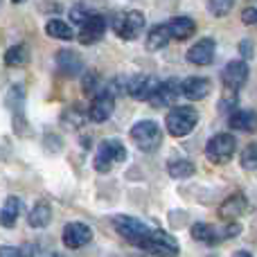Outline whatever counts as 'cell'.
I'll list each match as a JSON object with an SVG mask.
<instances>
[{"label":"cell","instance_id":"27","mask_svg":"<svg viewBox=\"0 0 257 257\" xmlns=\"http://www.w3.org/2000/svg\"><path fill=\"white\" fill-rule=\"evenodd\" d=\"M235 7V0H208V9L212 16L221 18V16H228Z\"/></svg>","mask_w":257,"mask_h":257},{"label":"cell","instance_id":"23","mask_svg":"<svg viewBox=\"0 0 257 257\" xmlns=\"http://www.w3.org/2000/svg\"><path fill=\"white\" fill-rule=\"evenodd\" d=\"M50 219H52V210H50V205L45 201H39L32 208V212L27 214V221H30L32 228H45L50 223Z\"/></svg>","mask_w":257,"mask_h":257},{"label":"cell","instance_id":"33","mask_svg":"<svg viewBox=\"0 0 257 257\" xmlns=\"http://www.w3.org/2000/svg\"><path fill=\"white\" fill-rule=\"evenodd\" d=\"M0 257H25V255L16 246H0Z\"/></svg>","mask_w":257,"mask_h":257},{"label":"cell","instance_id":"24","mask_svg":"<svg viewBox=\"0 0 257 257\" xmlns=\"http://www.w3.org/2000/svg\"><path fill=\"white\" fill-rule=\"evenodd\" d=\"M190 232L196 241H203V244H219V241H221L219 230L212 226V223H194Z\"/></svg>","mask_w":257,"mask_h":257},{"label":"cell","instance_id":"3","mask_svg":"<svg viewBox=\"0 0 257 257\" xmlns=\"http://www.w3.org/2000/svg\"><path fill=\"white\" fill-rule=\"evenodd\" d=\"M140 248L154 257H178V241L158 228H151Z\"/></svg>","mask_w":257,"mask_h":257},{"label":"cell","instance_id":"16","mask_svg":"<svg viewBox=\"0 0 257 257\" xmlns=\"http://www.w3.org/2000/svg\"><path fill=\"white\" fill-rule=\"evenodd\" d=\"M167 25V32H169V39H176V41H187L194 36L196 32V23L192 21L190 16H174Z\"/></svg>","mask_w":257,"mask_h":257},{"label":"cell","instance_id":"5","mask_svg":"<svg viewBox=\"0 0 257 257\" xmlns=\"http://www.w3.org/2000/svg\"><path fill=\"white\" fill-rule=\"evenodd\" d=\"M145 30V16L136 9L131 12H120L113 16V32L122 41H136Z\"/></svg>","mask_w":257,"mask_h":257},{"label":"cell","instance_id":"29","mask_svg":"<svg viewBox=\"0 0 257 257\" xmlns=\"http://www.w3.org/2000/svg\"><path fill=\"white\" fill-rule=\"evenodd\" d=\"M90 9L86 7V5H75V7L70 9V23H75V25H81V23L86 21V18L90 16Z\"/></svg>","mask_w":257,"mask_h":257},{"label":"cell","instance_id":"1","mask_svg":"<svg viewBox=\"0 0 257 257\" xmlns=\"http://www.w3.org/2000/svg\"><path fill=\"white\" fill-rule=\"evenodd\" d=\"M196 122H199V113L192 106H174L172 111L167 113V120H165V126H167V133L174 138H183L187 133L194 131Z\"/></svg>","mask_w":257,"mask_h":257},{"label":"cell","instance_id":"18","mask_svg":"<svg viewBox=\"0 0 257 257\" xmlns=\"http://www.w3.org/2000/svg\"><path fill=\"white\" fill-rule=\"evenodd\" d=\"M246 208H248L246 196L241 194V192H235V194H230L221 205H219V217L221 219H235V217H239V214H244Z\"/></svg>","mask_w":257,"mask_h":257},{"label":"cell","instance_id":"34","mask_svg":"<svg viewBox=\"0 0 257 257\" xmlns=\"http://www.w3.org/2000/svg\"><path fill=\"white\" fill-rule=\"evenodd\" d=\"M235 106H237V97H228L226 102L219 104V111H235Z\"/></svg>","mask_w":257,"mask_h":257},{"label":"cell","instance_id":"17","mask_svg":"<svg viewBox=\"0 0 257 257\" xmlns=\"http://www.w3.org/2000/svg\"><path fill=\"white\" fill-rule=\"evenodd\" d=\"M54 59H57L59 72H61V75H66V77H77L81 72V68H84L81 57L77 52H72V50H59Z\"/></svg>","mask_w":257,"mask_h":257},{"label":"cell","instance_id":"31","mask_svg":"<svg viewBox=\"0 0 257 257\" xmlns=\"http://www.w3.org/2000/svg\"><path fill=\"white\" fill-rule=\"evenodd\" d=\"M30 257H66V255L57 253V250H48V248H39V246H34V248L30 250Z\"/></svg>","mask_w":257,"mask_h":257},{"label":"cell","instance_id":"36","mask_svg":"<svg viewBox=\"0 0 257 257\" xmlns=\"http://www.w3.org/2000/svg\"><path fill=\"white\" fill-rule=\"evenodd\" d=\"M12 3H16V5H21V3H25V0H12Z\"/></svg>","mask_w":257,"mask_h":257},{"label":"cell","instance_id":"12","mask_svg":"<svg viewBox=\"0 0 257 257\" xmlns=\"http://www.w3.org/2000/svg\"><path fill=\"white\" fill-rule=\"evenodd\" d=\"M210 90H212V84H210V79H205V77H187V79H183L181 84H178V93H181L183 97L192 99V102H199V99L208 97Z\"/></svg>","mask_w":257,"mask_h":257},{"label":"cell","instance_id":"26","mask_svg":"<svg viewBox=\"0 0 257 257\" xmlns=\"http://www.w3.org/2000/svg\"><path fill=\"white\" fill-rule=\"evenodd\" d=\"M167 172L172 178H190L192 174H194V165L190 163V160H172V163H167Z\"/></svg>","mask_w":257,"mask_h":257},{"label":"cell","instance_id":"9","mask_svg":"<svg viewBox=\"0 0 257 257\" xmlns=\"http://www.w3.org/2000/svg\"><path fill=\"white\" fill-rule=\"evenodd\" d=\"M248 79V63L244 59H232L221 70V81L228 90H239Z\"/></svg>","mask_w":257,"mask_h":257},{"label":"cell","instance_id":"14","mask_svg":"<svg viewBox=\"0 0 257 257\" xmlns=\"http://www.w3.org/2000/svg\"><path fill=\"white\" fill-rule=\"evenodd\" d=\"M214 52L217 45L212 39H201L187 50V61H192L194 66H210L214 61Z\"/></svg>","mask_w":257,"mask_h":257},{"label":"cell","instance_id":"20","mask_svg":"<svg viewBox=\"0 0 257 257\" xmlns=\"http://www.w3.org/2000/svg\"><path fill=\"white\" fill-rule=\"evenodd\" d=\"M167 43H169L167 25H165V23H158V25H154V27L149 30V34H147L145 48L149 50V52H158V50L167 48Z\"/></svg>","mask_w":257,"mask_h":257},{"label":"cell","instance_id":"19","mask_svg":"<svg viewBox=\"0 0 257 257\" xmlns=\"http://www.w3.org/2000/svg\"><path fill=\"white\" fill-rule=\"evenodd\" d=\"M23 208H25L23 199H18V196H9V199L5 201L3 210H0V223H3L5 228H14L16 221H18V217H21Z\"/></svg>","mask_w":257,"mask_h":257},{"label":"cell","instance_id":"2","mask_svg":"<svg viewBox=\"0 0 257 257\" xmlns=\"http://www.w3.org/2000/svg\"><path fill=\"white\" fill-rule=\"evenodd\" d=\"M131 140L140 151H156L163 142V131L154 120H142L131 126Z\"/></svg>","mask_w":257,"mask_h":257},{"label":"cell","instance_id":"30","mask_svg":"<svg viewBox=\"0 0 257 257\" xmlns=\"http://www.w3.org/2000/svg\"><path fill=\"white\" fill-rule=\"evenodd\" d=\"M99 75L97 72H88V75L84 77V93L86 95H97L99 93Z\"/></svg>","mask_w":257,"mask_h":257},{"label":"cell","instance_id":"4","mask_svg":"<svg viewBox=\"0 0 257 257\" xmlns=\"http://www.w3.org/2000/svg\"><path fill=\"white\" fill-rule=\"evenodd\" d=\"M126 158V149L124 145H122L120 140H113V138H108V140H102L97 147V151H95V169L97 172H108V169L113 167L115 163H122V160Z\"/></svg>","mask_w":257,"mask_h":257},{"label":"cell","instance_id":"21","mask_svg":"<svg viewBox=\"0 0 257 257\" xmlns=\"http://www.w3.org/2000/svg\"><path fill=\"white\" fill-rule=\"evenodd\" d=\"M255 113L253 111H241V108H235V111L230 113V120H228V124L230 128H235V131H246V133H253L255 131Z\"/></svg>","mask_w":257,"mask_h":257},{"label":"cell","instance_id":"25","mask_svg":"<svg viewBox=\"0 0 257 257\" xmlns=\"http://www.w3.org/2000/svg\"><path fill=\"white\" fill-rule=\"evenodd\" d=\"M30 61V48L25 43H18V45H12V48L5 52V66H25Z\"/></svg>","mask_w":257,"mask_h":257},{"label":"cell","instance_id":"35","mask_svg":"<svg viewBox=\"0 0 257 257\" xmlns=\"http://www.w3.org/2000/svg\"><path fill=\"white\" fill-rule=\"evenodd\" d=\"M232 257H253V255H250V253H246V250H237V253L232 255Z\"/></svg>","mask_w":257,"mask_h":257},{"label":"cell","instance_id":"10","mask_svg":"<svg viewBox=\"0 0 257 257\" xmlns=\"http://www.w3.org/2000/svg\"><path fill=\"white\" fill-rule=\"evenodd\" d=\"M113 108H115V97L108 90H99L97 95H93V102H90V108H88L90 122H95V124L106 122L113 115Z\"/></svg>","mask_w":257,"mask_h":257},{"label":"cell","instance_id":"15","mask_svg":"<svg viewBox=\"0 0 257 257\" xmlns=\"http://www.w3.org/2000/svg\"><path fill=\"white\" fill-rule=\"evenodd\" d=\"M156 84H158V81H156L154 77H149V75H136V77H131V79H128L126 93L131 95L133 99L147 102V99H149V95L154 93Z\"/></svg>","mask_w":257,"mask_h":257},{"label":"cell","instance_id":"32","mask_svg":"<svg viewBox=\"0 0 257 257\" xmlns=\"http://www.w3.org/2000/svg\"><path fill=\"white\" fill-rule=\"evenodd\" d=\"M241 21H244V25H255V21H257V7H246L244 14H241Z\"/></svg>","mask_w":257,"mask_h":257},{"label":"cell","instance_id":"22","mask_svg":"<svg viewBox=\"0 0 257 257\" xmlns=\"http://www.w3.org/2000/svg\"><path fill=\"white\" fill-rule=\"evenodd\" d=\"M45 32H48V36L59 39V41L75 39V30H72V25H68L66 21H61V18H50L48 25H45Z\"/></svg>","mask_w":257,"mask_h":257},{"label":"cell","instance_id":"7","mask_svg":"<svg viewBox=\"0 0 257 257\" xmlns=\"http://www.w3.org/2000/svg\"><path fill=\"white\" fill-rule=\"evenodd\" d=\"M235 151H237V140L230 133H217V136H212L208 140V145H205V156H208L210 163H214V165L228 163V160L235 156Z\"/></svg>","mask_w":257,"mask_h":257},{"label":"cell","instance_id":"13","mask_svg":"<svg viewBox=\"0 0 257 257\" xmlns=\"http://www.w3.org/2000/svg\"><path fill=\"white\" fill-rule=\"evenodd\" d=\"M90 239H93V230L81 221H72L63 228V244L68 248H81V246L90 244Z\"/></svg>","mask_w":257,"mask_h":257},{"label":"cell","instance_id":"11","mask_svg":"<svg viewBox=\"0 0 257 257\" xmlns=\"http://www.w3.org/2000/svg\"><path fill=\"white\" fill-rule=\"evenodd\" d=\"M178 81L176 79H167V81H160V84H156L154 93L149 95V99L147 102L151 104V106L156 108H165V106H172L174 102L178 99Z\"/></svg>","mask_w":257,"mask_h":257},{"label":"cell","instance_id":"6","mask_svg":"<svg viewBox=\"0 0 257 257\" xmlns=\"http://www.w3.org/2000/svg\"><path fill=\"white\" fill-rule=\"evenodd\" d=\"M113 226H115L117 235H120L122 239H126L128 244L138 246V248L142 246L145 237L149 235V230H151V226H147L145 221H140V219H136V217H124V214L113 217Z\"/></svg>","mask_w":257,"mask_h":257},{"label":"cell","instance_id":"28","mask_svg":"<svg viewBox=\"0 0 257 257\" xmlns=\"http://www.w3.org/2000/svg\"><path fill=\"white\" fill-rule=\"evenodd\" d=\"M241 165H244V169H255L257 167V145L255 142L241 151Z\"/></svg>","mask_w":257,"mask_h":257},{"label":"cell","instance_id":"8","mask_svg":"<svg viewBox=\"0 0 257 257\" xmlns=\"http://www.w3.org/2000/svg\"><path fill=\"white\" fill-rule=\"evenodd\" d=\"M104 34H106V21H104V16H99V14L93 12L79 25L77 39H79V43H84V45H93V43H97V41H102Z\"/></svg>","mask_w":257,"mask_h":257}]
</instances>
